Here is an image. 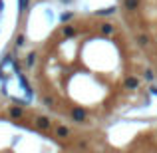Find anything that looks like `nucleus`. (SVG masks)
Returning <instances> with one entry per match:
<instances>
[{
	"label": "nucleus",
	"instance_id": "nucleus-1",
	"mask_svg": "<svg viewBox=\"0 0 157 153\" xmlns=\"http://www.w3.org/2000/svg\"><path fill=\"white\" fill-rule=\"evenodd\" d=\"M34 125L38 127L40 131H50L52 129V121H50V117H46V115H36Z\"/></svg>",
	"mask_w": 157,
	"mask_h": 153
},
{
	"label": "nucleus",
	"instance_id": "nucleus-2",
	"mask_svg": "<svg viewBox=\"0 0 157 153\" xmlns=\"http://www.w3.org/2000/svg\"><path fill=\"white\" fill-rule=\"evenodd\" d=\"M70 113H72V119L76 123H84L86 119H88V113H86L84 107H72V111H70Z\"/></svg>",
	"mask_w": 157,
	"mask_h": 153
},
{
	"label": "nucleus",
	"instance_id": "nucleus-3",
	"mask_svg": "<svg viewBox=\"0 0 157 153\" xmlns=\"http://www.w3.org/2000/svg\"><path fill=\"white\" fill-rule=\"evenodd\" d=\"M54 133H56L58 139H68L70 135H72V131H70V127H66V125H58L56 129H54Z\"/></svg>",
	"mask_w": 157,
	"mask_h": 153
},
{
	"label": "nucleus",
	"instance_id": "nucleus-4",
	"mask_svg": "<svg viewBox=\"0 0 157 153\" xmlns=\"http://www.w3.org/2000/svg\"><path fill=\"white\" fill-rule=\"evenodd\" d=\"M100 32H101L104 36H111V34L115 32V26H113V24H109V22H104V24L100 26Z\"/></svg>",
	"mask_w": 157,
	"mask_h": 153
},
{
	"label": "nucleus",
	"instance_id": "nucleus-5",
	"mask_svg": "<svg viewBox=\"0 0 157 153\" xmlns=\"http://www.w3.org/2000/svg\"><path fill=\"white\" fill-rule=\"evenodd\" d=\"M8 113H10V117L12 119H20L24 115V111H22V107H16V105H12L10 109H8Z\"/></svg>",
	"mask_w": 157,
	"mask_h": 153
},
{
	"label": "nucleus",
	"instance_id": "nucleus-6",
	"mask_svg": "<svg viewBox=\"0 0 157 153\" xmlns=\"http://www.w3.org/2000/svg\"><path fill=\"white\" fill-rule=\"evenodd\" d=\"M137 86H139V80H137V78L129 76V78H127V80H125V88H129V90H135V88H137Z\"/></svg>",
	"mask_w": 157,
	"mask_h": 153
},
{
	"label": "nucleus",
	"instance_id": "nucleus-7",
	"mask_svg": "<svg viewBox=\"0 0 157 153\" xmlns=\"http://www.w3.org/2000/svg\"><path fill=\"white\" fill-rule=\"evenodd\" d=\"M123 6H125L127 10H137L139 0H123Z\"/></svg>",
	"mask_w": 157,
	"mask_h": 153
},
{
	"label": "nucleus",
	"instance_id": "nucleus-8",
	"mask_svg": "<svg viewBox=\"0 0 157 153\" xmlns=\"http://www.w3.org/2000/svg\"><path fill=\"white\" fill-rule=\"evenodd\" d=\"M42 101H44L46 107H54V105H56V98H52V96H44Z\"/></svg>",
	"mask_w": 157,
	"mask_h": 153
},
{
	"label": "nucleus",
	"instance_id": "nucleus-9",
	"mask_svg": "<svg viewBox=\"0 0 157 153\" xmlns=\"http://www.w3.org/2000/svg\"><path fill=\"white\" fill-rule=\"evenodd\" d=\"M115 12V6H109V8H104V10H98V16H109Z\"/></svg>",
	"mask_w": 157,
	"mask_h": 153
},
{
	"label": "nucleus",
	"instance_id": "nucleus-10",
	"mask_svg": "<svg viewBox=\"0 0 157 153\" xmlns=\"http://www.w3.org/2000/svg\"><path fill=\"white\" fill-rule=\"evenodd\" d=\"M36 58H38V56H36V54H34V52H32V54H30V56H28V60H26V66H28V68H32V66H34V64H36Z\"/></svg>",
	"mask_w": 157,
	"mask_h": 153
},
{
	"label": "nucleus",
	"instance_id": "nucleus-11",
	"mask_svg": "<svg viewBox=\"0 0 157 153\" xmlns=\"http://www.w3.org/2000/svg\"><path fill=\"white\" fill-rule=\"evenodd\" d=\"M137 42H139V46H147V44H149V38H147V36H137Z\"/></svg>",
	"mask_w": 157,
	"mask_h": 153
},
{
	"label": "nucleus",
	"instance_id": "nucleus-12",
	"mask_svg": "<svg viewBox=\"0 0 157 153\" xmlns=\"http://www.w3.org/2000/svg\"><path fill=\"white\" fill-rule=\"evenodd\" d=\"M145 80H147V82H153V80H155L153 70H147V72H145Z\"/></svg>",
	"mask_w": 157,
	"mask_h": 153
},
{
	"label": "nucleus",
	"instance_id": "nucleus-13",
	"mask_svg": "<svg viewBox=\"0 0 157 153\" xmlns=\"http://www.w3.org/2000/svg\"><path fill=\"white\" fill-rule=\"evenodd\" d=\"M26 6H28V0H18V8H20V12L26 10Z\"/></svg>",
	"mask_w": 157,
	"mask_h": 153
},
{
	"label": "nucleus",
	"instance_id": "nucleus-14",
	"mask_svg": "<svg viewBox=\"0 0 157 153\" xmlns=\"http://www.w3.org/2000/svg\"><path fill=\"white\" fill-rule=\"evenodd\" d=\"M64 34L66 36H74V28L72 26H64Z\"/></svg>",
	"mask_w": 157,
	"mask_h": 153
},
{
	"label": "nucleus",
	"instance_id": "nucleus-15",
	"mask_svg": "<svg viewBox=\"0 0 157 153\" xmlns=\"http://www.w3.org/2000/svg\"><path fill=\"white\" fill-rule=\"evenodd\" d=\"M16 46H24V36H18V40H16Z\"/></svg>",
	"mask_w": 157,
	"mask_h": 153
},
{
	"label": "nucleus",
	"instance_id": "nucleus-16",
	"mask_svg": "<svg viewBox=\"0 0 157 153\" xmlns=\"http://www.w3.org/2000/svg\"><path fill=\"white\" fill-rule=\"evenodd\" d=\"M70 18H72V14H70V12H68V14H62V20H64V22H66V20H70Z\"/></svg>",
	"mask_w": 157,
	"mask_h": 153
},
{
	"label": "nucleus",
	"instance_id": "nucleus-17",
	"mask_svg": "<svg viewBox=\"0 0 157 153\" xmlns=\"http://www.w3.org/2000/svg\"><path fill=\"white\" fill-rule=\"evenodd\" d=\"M151 94H153V96H157V86H151Z\"/></svg>",
	"mask_w": 157,
	"mask_h": 153
}]
</instances>
